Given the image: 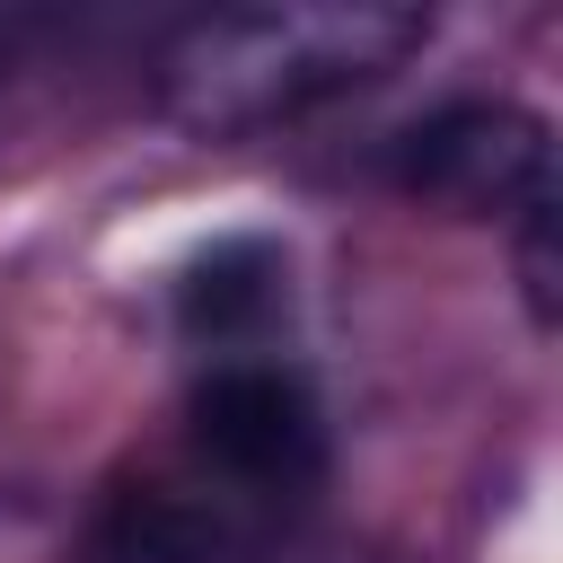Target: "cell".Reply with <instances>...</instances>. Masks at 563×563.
Here are the masks:
<instances>
[{
    "label": "cell",
    "instance_id": "obj_1",
    "mask_svg": "<svg viewBox=\"0 0 563 563\" xmlns=\"http://www.w3.org/2000/svg\"><path fill=\"white\" fill-rule=\"evenodd\" d=\"M431 44L422 9H238L202 18L158 53V106L194 141H246L273 123H299L369 79H387L405 53Z\"/></svg>",
    "mask_w": 563,
    "mask_h": 563
},
{
    "label": "cell",
    "instance_id": "obj_2",
    "mask_svg": "<svg viewBox=\"0 0 563 563\" xmlns=\"http://www.w3.org/2000/svg\"><path fill=\"white\" fill-rule=\"evenodd\" d=\"M396 185L449 211H528L537 194H554V150L528 106L466 97L396 141Z\"/></svg>",
    "mask_w": 563,
    "mask_h": 563
},
{
    "label": "cell",
    "instance_id": "obj_3",
    "mask_svg": "<svg viewBox=\"0 0 563 563\" xmlns=\"http://www.w3.org/2000/svg\"><path fill=\"white\" fill-rule=\"evenodd\" d=\"M194 449L238 484H299L317 466V405L273 361H220L194 387Z\"/></svg>",
    "mask_w": 563,
    "mask_h": 563
},
{
    "label": "cell",
    "instance_id": "obj_4",
    "mask_svg": "<svg viewBox=\"0 0 563 563\" xmlns=\"http://www.w3.org/2000/svg\"><path fill=\"white\" fill-rule=\"evenodd\" d=\"M273 282H282V264H273L264 246H220V255H202L194 282H185V325L211 334V343H229V334H246V325L273 308Z\"/></svg>",
    "mask_w": 563,
    "mask_h": 563
},
{
    "label": "cell",
    "instance_id": "obj_5",
    "mask_svg": "<svg viewBox=\"0 0 563 563\" xmlns=\"http://www.w3.org/2000/svg\"><path fill=\"white\" fill-rule=\"evenodd\" d=\"M106 563H194V528H185L167 501H141V510H123Z\"/></svg>",
    "mask_w": 563,
    "mask_h": 563
}]
</instances>
